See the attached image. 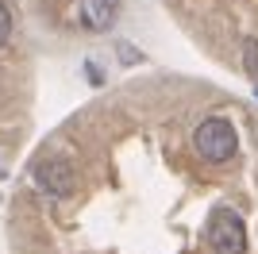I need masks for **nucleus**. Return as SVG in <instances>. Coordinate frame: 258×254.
Returning a JSON list of instances; mask_svg holds the SVG:
<instances>
[{"label":"nucleus","mask_w":258,"mask_h":254,"mask_svg":"<svg viewBox=\"0 0 258 254\" xmlns=\"http://www.w3.org/2000/svg\"><path fill=\"white\" fill-rule=\"evenodd\" d=\"M12 39V12L4 8V0H0V46Z\"/></svg>","instance_id":"6"},{"label":"nucleus","mask_w":258,"mask_h":254,"mask_svg":"<svg viewBox=\"0 0 258 254\" xmlns=\"http://www.w3.org/2000/svg\"><path fill=\"white\" fill-rule=\"evenodd\" d=\"M243 66H247V77L258 85V39L243 42Z\"/></svg>","instance_id":"5"},{"label":"nucleus","mask_w":258,"mask_h":254,"mask_svg":"<svg viewBox=\"0 0 258 254\" xmlns=\"http://www.w3.org/2000/svg\"><path fill=\"white\" fill-rule=\"evenodd\" d=\"M193 147H197V154H201L205 162H212V166H220V162H231V158H235V150H239L235 127L227 123L224 116H212V119H205V123L197 127Z\"/></svg>","instance_id":"1"},{"label":"nucleus","mask_w":258,"mask_h":254,"mask_svg":"<svg viewBox=\"0 0 258 254\" xmlns=\"http://www.w3.org/2000/svg\"><path fill=\"white\" fill-rule=\"evenodd\" d=\"M31 181L43 193H50V197H70L77 177H74V166H70L66 158H43V162H35Z\"/></svg>","instance_id":"3"},{"label":"nucleus","mask_w":258,"mask_h":254,"mask_svg":"<svg viewBox=\"0 0 258 254\" xmlns=\"http://www.w3.org/2000/svg\"><path fill=\"white\" fill-rule=\"evenodd\" d=\"M119 16V0H85V23L93 31H104L112 27Z\"/></svg>","instance_id":"4"},{"label":"nucleus","mask_w":258,"mask_h":254,"mask_svg":"<svg viewBox=\"0 0 258 254\" xmlns=\"http://www.w3.org/2000/svg\"><path fill=\"white\" fill-rule=\"evenodd\" d=\"M205 235H208V246L216 254H247V223L231 208H216Z\"/></svg>","instance_id":"2"}]
</instances>
